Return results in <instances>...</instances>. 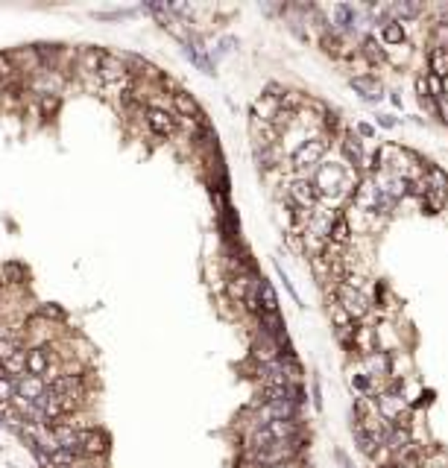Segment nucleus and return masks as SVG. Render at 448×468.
Masks as SVG:
<instances>
[{
  "label": "nucleus",
  "mask_w": 448,
  "mask_h": 468,
  "mask_svg": "<svg viewBox=\"0 0 448 468\" xmlns=\"http://www.w3.org/2000/svg\"><path fill=\"white\" fill-rule=\"evenodd\" d=\"M325 153H328V135H323V132H320V135H313L305 144L296 146L293 167H296V170H302V173H308V170H313V167H320V161L325 158Z\"/></svg>",
  "instance_id": "f257e3e1"
},
{
  "label": "nucleus",
  "mask_w": 448,
  "mask_h": 468,
  "mask_svg": "<svg viewBox=\"0 0 448 468\" xmlns=\"http://www.w3.org/2000/svg\"><path fill=\"white\" fill-rule=\"evenodd\" d=\"M317 188H313V181L308 176H299L287 185V202L290 208H299V211H311L317 205Z\"/></svg>",
  "instance_id": "f03ea898"
},
{
  "label": "nucleus",
  "mask_w": 448,
  "mask_h": 468,
  "mask_svg": "<svg viewBox=\"0 0 448 468\" xmlns=\"http://www.w3.org/2000/svg\"><path fill=\"white\" fill-rule=\"evenodd\" d=\"M144 121H147V129L153 132L156 138H170V135H176V129H179L176 114L168 111V109H158V106H149L144 111Z\"/></svg>",
  "instance_id": "7ed1b4c3"
},
{
  "label": "nucleus",
  "mask_w": 448,
  "mask_h": 468,
  "mask_svg": "<svg viewBox=\"0 0 448 468\" xmlns=\"http://www.w3.org/2000/svg\"><path fill=\"white\" fill-rule=\"evenodd\" d=\"M109 450V436L103 430H94V427H82L79 430V445H76V454L82 460H94V457H103Z\"/></svg>",
  "instance_id": "20e7f679"
},
{
  "label": "nucleus",
  "mask_w": 448,
  "mask_h": 468,
  "mask_svg": "<svg viewBox=\"0 0 448 468\" xmlns=\"http://www.w3.org/2000/svg\"><path fill=\"white\" fill-rule=\"evenodd\" d=\"M132 74L126 68V62L118 56V53H106L103 62H100V71H97V79L100 85H118V82H126Z\"/></svg>",
  "instance_id": "39448f33"
},
{
  "label": "nucleus",
  "mask_w": 448,
  "mask_h": 468,
  "mask_svg": "<svg viewBox=\"0 0 448 468\" xmlns=\"http://www.w3.org/2000/svg\"><path fill=\"white\" fill-rule=\"evenodd\" d=\"M337 302L343 305V310L352 316V319H360V316H367V310H369L367 293L348 287V284H340V287H337Z\"/></svg>",
  "instance_id": "423d86ee"
},
{
  "label": "nucleus",
  "mask_w": 448,
  "mask_h": 468,
  "mask_svg": "<svg viewBox=\"0 0 448 468\" xmlns=\"http://www.w3.org/2000/svg\"><path fill=\"white\" fill-rule=\"evenodd\" d=\"M375 407H378V413H381V419L384 422H398L402 415H407V401L398 395V392H381L378 398H375Z\"/></svg>",
  "instance_id": "0eeeda50"
},
{
  "label": "nucleus",
  "mask_w": 448,
  "mask_h": 468,
  "mask_svg": "<svg viewBox=\"0 0 448 468\" xmlns=\"http://www.w3.org/2000/svg\"><path fill=\"white\" fill-rule=\"evenodd\" d=\"M15 392H18V401H27V404H36V401L47 392V380L39 375H21L15 378Z\"/></svg>",
  "instance_id": "6e6552de"
},
{
  "label": "nucleus",
  "mask_w": 448,
  "mask_h": 468,
  "mask_svg": "<svg viewBox=\"0 0 448 468\" xmlns=\"http://www.w3.org/2000/svg\"><path fill=\"white\" fill-rule=\"evenodd\" d=\"M103 56H106V50H100V47H82L76 53V74L86 76V79H94Z\"/></svg>",
  "instance_id": "1a4fd4ad"
},
{
  "label": "nucleus",
  "mask_w": 448,
  "mask_h": 468,
  "mask_svg": "<svg viewBox=\"0 0 448 468\" xmlns=\"http://www.w3.org/2000/svg\"><path fill=\"white\" fill-rule=\"evenodd\" d=\"M252 357L258 360V363H273V360H278L281 357V343L276 340V337H270V333H258L255 337V343H252Z\"/></svg>",
  "instance_id": "9d476101"
},
{
  "label": "nucleus",
  "mask_w": 448,
  "mask_h": 468,
  "mask_svg": "<svg viewBox=\"0 0 448 468\" xmlns=\"http://www.w3.org/2000/svg\"><path fill=\"white\" fill-rule=\"evenodd\" d=\"M50 366H53V355H50L47 345H32V348H27V372H29V375L44 378Z\"/></svg>",
  "instance_id": "9b49d317"
},
{
  "label": "nucleus",
  "mask_w": 448,
  "mask_h": 468,
  "mask_svg": "<svg viewBox=\"0 0 448 468\" xmlns=\"http://www.w3.org/2000/svg\"><path fill=\"white\" fill-rule=\"evenodd\" d=\"M352 196H355V208L367 211V214H375V208H378V188H375L372 179L358 181V188H355Z\"/></svg>",
  "instance_id": "f8f14e48"
},
{
  "label": "nucleus",
  "mask_w": 448,
  "mask_h": 468,
  "mask_svg": "<svg viewBox=\"0 0 448 468\" xmlns=\"http://www.w3.org/2000/svg\"><path fill=\"white\" fill-rule=\"evenodd\" d=\"M170 103H173V111L179 117H185V121H199L203 117V111H199V103L188 94V91H176L170 97Z\"/></svg>",
  "instance_id": "ddd939ff"
},
{
  "label": "nucleus",
  "mask_w": 448,
  "mask_h": 468,
  "mask_svg": "<svg viewBox=\"0 0 448 468\" xmlns=\"http://www.w3.org/2000/svg\"><path fill=\"white\" fill-rule=\"evenodd\" d=\"M352 345H355V348L360 351L363 357L375 355V351H378V337H375V328H369V325H360V328H355Z\"/></svg>",
  "instance_id": "4468645a"
},
{
  "label": "nucleus",
  "mask_w": 448,
  "mask_h": 468,
  "mask_svg": "<svg viewBox=\"0 0 448 468\" xmlns=\"http://www.w3.org/2000/svg\"><path fill=\"white\" fill-rule=\"evenodd\" d=\"M343 153H346L348 167H360V164H367V153H363V141H360L358 135H352V132H346V135H343Z\"/></svg>",
  "instance_id": "2eb2a0df"
},
{
  "label": "nucleus",
  "mask_w": 448,
  "mask_h": 468,
  "mask_svg": "<svg viewBox=\"0 0 448 468\" xmlns=\"http://www.w3.org/2000/svg\"><path fill=\"white\" fill-rule=\"evenodd\" d=\"M258 302H261L264 313H278V298H276V290L267 278H258Z\"/></svg>",
  "instance_id": "dca6fc26"
},
{
  "label": "nucleus",
  "mask_w": 448,
  "mask_h": 468,
  "mask_svg": "<svg viewBox=\"0 0 448 468\" xmlns=\"http://www.w3.org/2000/svg\"><path fill=\"white\" fill-rule=\"evenodd\" d=\"M367 375H372V378H387V375H390V357L381 355V351L369 355V357H367Z\"/></svg>",
  "instance_id": "f3484780"
},
{
  "label": "nucleus",
  "mask_w": 448,
  "mask_h": 468,
  "mask_svg": "<svg viewBox=\"0 0 448 468\" xmlns=\"http://www.w3.org/2000/svg\"><path fill=\"white\" fill-rule=\"evenodd\" d=\"M348 240H352V228H348L346 216H337L334 226H331V231H328V243H334V246H346Z\"/></svg>",
  "instance_id": "a211bd4d"
},
{
  "label": "nucleus",
  "mask_w": 448,
  "mask_h": 468,
  "mask_svg": "<svg viewBox=\"0 0 448 468\" xmlns=\"http://www.w3.org/2000/svg\"><path fill=\"white\" fill-rule=\"evenodd\" d=\"M4 372H6V378H21V375H27V348L15 351V355L4 363Z\"/></svg>",
  "instance_id": "6ab92c4d"
},
{
  "label": "nucleus",
  "mask_w": 448,
  "mask_h": 468,
  "mask_svg": "<svg viewBox=\"0 0 448 468\" xmlns=\"http://www.w3.org/2000/svg\"><path fill=\"white\" fill-rule=\"evenodd\" d=\"M352 88L358 94H363V97H369L372 103H375V99H381V85H378L375 79H369V76H355L352 79Z\"/></svg>",
  "instance_id": "aec40b11"
},
{
  "label": "nucleus",
  "mask_w": 448,
  "mask_h": 468,
  "mask_svg": "<svg viewBox=\"0 0 448 468\" xmlns=\"http://www.w3.org/2000/svg\"><path fill=\"white\" fill-rule=\"evenodd\" d=\"M425 185H428V191L445 196V193H448V176H445L442 170H428V173H425Z\"/></svg>",
  "instance_id": "412c9836"
},
{
  "label": "nucleus",
  "mask_w": 448,
  "mask_h": 468,
  "mask_svg": "<svg viewBox=\"0 0 448 468\" xmlns=\"http://www.w3.org/2000/svg\"><path fill=\"white\" fill-rule=\"evenodd\" d=\"M430 71H434V76H448V50H440L434 47L430 50Z\"/></svg>",
  "instance_id": "4be33fe9"
},
{
  "label": "nucleus",
  "mask_w": 448,
  "mask_h": 468,
  "mask_svg": "<svg viewBox=\"0 0 448 468\" xmlns=\"http://www.w3.org/2000/svg\"><path fill=\"white\" fill-rule=\"evenodd\" d=\"M328 313H331V322H334V328H346V325H352V316H348V313L343 310V305L337 302V298L328 305Z\"/></svg>",
  "instance_id": "5701e85b"
},
{
  "label": "nucleus",
  "mask_w": 448,
  "mask_h": 468,
  "mask_svg": "<svg viewBox=\"0 0 448 468\" xmlns=\"http://www.w3.org/2000/svg\"><path fill=\"white\" fill-rule=\"evenodd\" d=\"M18 392H15V378H0V404H15Z\"/></svg>",
  "instance_id": "b1692460"
},
{
  "label": "nucleus",
  "mask_w": 448,
  "mask_h": 468,
  "mask_svg": "<svg viewBox=\"0 0 448 468\" xmlns=\"http://www.w3.org/2000/svg\"><path fill=\"white\" fill-rule=\"evenodd\" d=\"M381 36H384L387 44H402L405 41V29H402V24H398V21H390L384 29H381Z\"/></svg>",
  "instance_id": "393cba45"
},
{
  "label": "nucleus",
  "mask_w": 448,
  "mask_h": 468,
  "mask_svg": "<svg viewBox=\"0 0 448 468\" xmlns=\"http://www.w3.org/2000/svg\"><path fill=\"white\" fill-rule=\"evenodd\" d=\"M15 74H18V71H15V64L9 62V56H0V88H6L9 82L15 79Z\"/></svg>",
  "instance_id": "a878e982"
},
{
  "label": "nucleus",
  "mask_w": 448,
  "mask_h": 468,
  "mask_svg": "<svg viewBox=\"0 0 448 468\" xmlns=\"http://www.w3.org/2000/svg\"><path fill=\"white\" fill-rule=\"evenodd\" d=\"M352 21H355V12H352V6H334V24H337L340 29L352 27Z\"/></svg>",
  "instance_id": "bb28decb"
},
{
  "label": "nucleus",
  "mask_w": 448,
  "mask_h": 468,
  "mask_svg": "<svg viewBox=\"0 0 448 468\" xmlns=\"http://www.w3.org/2000/svg\"><path fill=\"white\" fill-rule=\"evenodd\" d=\"M21 340H6V337H0V363H6L15 351H21Z\"/></svg>",
  "instance_id": "cd10ccee"
},
{
  "label": "nucleus",
  "mask_w": 448,
  "mask_h": 468,
  "mask_svg": "<svg viewBox=\"0 0 448 468\" xmlns=\"http://www.w3.org/2000/svg\"><path fill=\"white\" fill-rule=\"evenodd\" d=\"M363 56H367L369 62H384V50H381L378 47V41H372V39H367V41H363Z\"/></svg>",
  "instance_id": "c85d7f7f"
},
{
  "label": "nucleus",
  "mask_w": 448,
  "mask_h": 468,
  "mask_svg": "<svg viewBox=\"0 0 448 468\" xmlns=\"http://www.w3.org/2000/svg\"><path fill=\"white\" fill-rule=\"evenodd\" d=\"M59 106H62V97H59V94L41 97V111H44V117H53V114L59 111Z\"/></svg>",
  "instance_id": "c756f323"
},
{
  "label": "nucleus",
  "mask_w": 448,
  "mask_h": 468,
  "mask_svg": "<svg viewBox=\"0 0 448 468\" xmlns=\"http://www.w3.org/2000/svg\"><path fill=\"white\" fill-rule=\"evenodd\" d=\"M442 199H445V196H440V193H434V191H425V196H422V202H425L428 214H434V211H440V208H442Z\"/></svg>",
  "instance_id": "7c9ffc66"
},
{
  "label": "nucleus",
  "mask_w": 448,
  "mask_h": 468,
  "mask_svg": "<svg viewBox=\"0 0 448 468\" xmlns=\"http://www.w3.org/2000/svg\"><path fill=\"white\" fill-rule=\"evenodd\" d=\"M434 47L448 50V24H437V29H434Z\"/></svg>",
  "instance_id": "2f4dec72"
},
{
  "label": "nucleus",
  "mask_w": 448,
  "mask_h": 468,
  "mask_svg": "<svg viewBox=\"0 0 448 468\" xmlns=\"http://www.w3.org/2000/svg\"><path fill=\"white\" fill-rule=\"evenodd\" d=\"M428 91H430V97H437V99L445 97V91H442V79L430 74V76H428Z\"/></svg>",
  "instance_id": "473e14b6"
},
{
  "label": "nucleus",
  "mask_w": 448,
  "mask_h": 468,
  "mask_svg": "<svg viewBox=\"0 0 448 468\" xmlns=\"http://www.w3.org/2000/svg\"><path fill=\"white\" fill-rule=\"evenodd\" d=\"M323 47L328 50V53H340V41H337V36H331V32L323 36Z\"/></svg>",
  "instance_id": "72a5a7b5"
},
{
  "label": "nucleus",
  "mask_w": 448,
  "mask_h": 468,
  "mask_svg": "<svg viewBox=\"0 0 448 468\" xmlns=\"http://www.w3.org/2000/svg\"><path fill=\"white\" fill-rule=\"evenodd\" d=\"M39 313H41V316H44V319H50V316H53V319H59V322H62V319H65V310H59V308H56V305H50V308H41V310H39Z\"/></svg>",
  "instance_id": "f704fd0d"
},
{
  "label": "nucleus",
  "mask_w": 448,
  "mask_h": 468,
  "mask_svg": "<svg viewBox=\"0 0 448 468\" xmlns=\"http://www.w3.org/2000/svg\"><path fill=\"white\" fill-rule=\"evenodd\" d=\"M416 91H419V99H425V106H428V97H430V91H428V76H419V79H416Z\"/></svg>",
  "instance_id": "c9c22d12"
},
{
  "label": "nucleus",
  "mask_w": 448,
  "mask_h": 468,
  "mask_svg": "<svg viewBox=\"0 0 448 468\" xmlns=\"http://www.w3.org/2000/svg\"><path fill=\"white\" fill-rule=\"evenodd\" d=\"M437 111H440L442 121L448 123V97H440V99H437Z\"/></svg>",
  "instance_id": "e433bc0d"
},
{
  "label": "nucleus",
  "mask_w": 448,
  "mask_h": 468,
  "mask_svg": "<svg viewBox=\"0 0 448 468\" xmlns=\"http://www.w3.org/2000/svg\"><path fill=\"white\" fill-rule=\"evenodd\" d=\"M390 12H395V15H416V6H407V4H402V6H393Z\"/></svg>",
  "instance_id": "4c0bfd02"
},
{
  "label": "nucleus",
  "mask_w": 448,
  "mask_h": 468,
  "mask_svg": "<svg viewBox=\"0 0 448 468\" xmlns=\"http://www.w3.org/2000/svg\"><path fill=\"white\" fill-rule=\"evenodd\" d=\"M372 135H375V132H372L369 123H360V126H358V138H372Z\"/></svg>",
  "instance_id": "58836bf2"
},
{
  "label": "nucleus",
  "mask_w": 448,
  "mask_h": 468,
  "mask_svg": "<svg viewBox=\"0 0 448 468\" xmlns=\"http://www.w3.org/2000/svg\"><path fill=\"white\" fill-rule=\"evenodd\" d=\"M270 468H305L299 460H290V462H278V465H270Z\"/></svg>",
  "instance_id": "ea45409f"
},
{
  "label": "nucleus",
  "mask_w": 448,
  "mask_h": 468,
  "mask_svg": "<svg viewBox=\"0 0 448 468\" xmlns=\"http://www.w3.org/2000/svg\"><path fill=\"white\" fill-rule=\"evenodd\" d=\"M381 126H395V117H390V114H384V117H381V121H378Z\"/></svg>",
  "instance_id": "a19ab883"
},
{
  "label": "nucleus",
  "mask_w": 448,
  "mask_h": 468,
  "mask_svg": "<svg viewBox=\"0 0 448 468\" xmlns=\"http://www.w3.org/2000/svg\"><path fill=\"white\" fill-rule=\"evenodd\" d=\"M445 196H448V193H445Z\"/></svg>",
  "instance_id": "79ce46f5"
},
{
  "label": "nucleus",
  "mask_w": 448,
  "mask_h": 468,
  "mask_svg": "<svg viewBox=\"0 0 448 468\" xmlns=\"http://www.w3.org/2000/svg\"><path fill=\"white\" fill-rule=\"evenodd\" d=\"M395 468H398V465H395Z\"/></svg>",
  "instance_id": "37998d69"
}]
</instances>
